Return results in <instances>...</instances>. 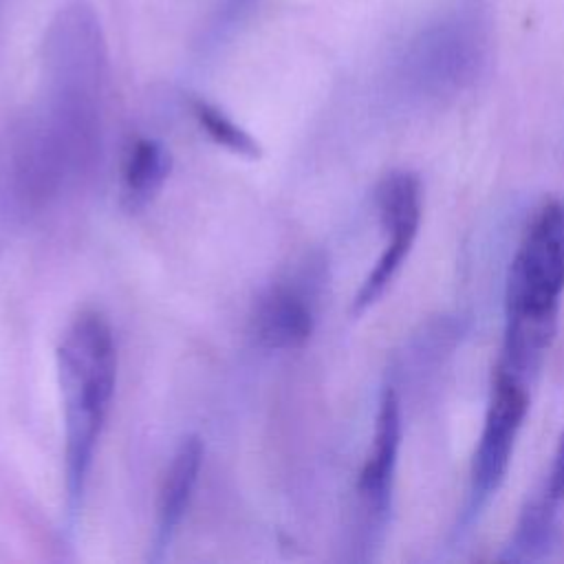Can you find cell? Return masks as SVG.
I'll return each instance as SVG.
<instances>
[{"label":"cell","mask_w":564,"mask_h":564,"mask_svg":"<svg viewBox=\"0 0 564 564\" xmlns=\"http://www.w3.org/2000/svg\"><path fill=\"white\" fill-rule=\"evenodd\" d=\"M564 291V200L531 216L511 258L505 289V339L496 368L533 383L557 333Z\"/></svg>","instance_id":"cell-1"},{"label":"cell","mask_w":564,"mask_h":564,"mask_svg":"<svg viewBox=\"0 0 564 564\" xmlns=\"http://www.w3.org/2000/svg\"><path fill=\"white\" fill-rule=\"evenodd\" d=\"M57 375L66 423V505L70 520L82 507L117 379L112 330L97 313H82L57 348Z\"/></svg>","instance_id":"cell-2"},{"label":"cell","mask_w":564,"mask_h":564,"mask_svg":"<svg viewBox=\"0 0 564 564\" xmlns=\"http://www.w3.org/2000/svg\"><path fill=\"white\" fill-rule=\"evenodd\" d=\"M489 40V0H454L408 42L403 77L425 93L460 88L482 66Z\"/></svg>","instance_id":"cell-3"},{"label":"cell","mask_w":564,"mask_h":564,"mask_svg":"<svg viewBox=\"0 0 564 564\" xmlns=\"http://www.w3.org/2000/svg\"><path fill=\"white\" fill-rule=\"evenodd\" d=\"M529 386L494 366L489 403L469 469V516L478 513L496 496L507 476L522 421L529 412Z\"/></svg>","instance_id":"cell-4"},{"label":"cell","mask_w":564,"mask_h":564,"mask_svg":"<svg viewBox=\"0 0 564 564\" xmlns=\"http://www.w3.org/2000/svg\"><path fill=\"white\" fill-rule=\"evenodd\" d=\"M375 205L386 234V245L352 300V313L370 308L408 260L423 216L421 178L408 170L386 174L377 185Z\"/></svg>","instance_id":"cell-5"},{"label":"cell","mask_w":564,"mask_h":564,"mask_svg":"<svg viewBox=\"0 0 564 564\" xmlns=\"http://www.w3.org/2000/svg\"><path fill=\"white\" fill-rule=\"evenodd\" d=\"M399 445H401V408H399L397 392L388 386L381 392L370 449L366 454V460L357 478L359 511L364 513V520L370 533L375 529H381L390 513Z\"/></svg>","instance_id":"cell-6"},{"label":"cell","mask_w":564,"mask_h":564,"mask_svg":"<svg viewBox=\"0 0 564 564\" xmlns=\"http://www.w3.org/2000/svg\"><path fill=\"white\" fill-rule=\"evenodd\" d=\"M200 465H203V441L198 436H185L176 447L161 482L152 560L163 557L165 546L170 544L178 522L183 520L192 491L198 480Z\"/></svg>","instance_id":"cell-7"},{"label":"cell","mask_w":564,"mask_h":564,"mask_svg":"<svg viewBox=\"0 0 564 564\" xmlns=\"http://www.w3.org/2000/svg\"><path fill=\"white\" fill-rule=\"evenodd\" d=\"M251 326L258 344L264 348H297L313 333V311L295 291L275 289L258 302Z\"/></svg>","instance_id":"cell-8"},{"label":"cell","mask_w":564,"mask_h":564,"mask_svg":"<svg viewBox=\"0 0 564 564\" xmlns=\"http://www.w3.org/2000/svg\"><path fill=\"white\" fill-rule=\"evenodd\" d=\"M172 170L170 152L152 139L132 143L121 174V200L128 212L143 209L163 187Z\"/></svg>","instance_id":"cell-9"},{"label":"cell","mask_w":564,"mask_h":564,"mask_svg":"<svg viewBox=\"0 0 564 564\" xmlns=\"http://www.w3.org/2000/svg\"><path fill=\"white\" fill-rule=\"evenodd\" d=\"M560 505L562 502L557 498H553L542 485H538V489L531 494L520 511L518 524L513 529L509 546L502 553V560L524 562L542 557L553 542Z\"/></svg>","instance_id":"cell-10"},{"label":"cell","mask_w":564,"mask_h":564,"mask_svg":"<svg viewBox=\"0 0 564 564\" xmlns=\"http://www.w3.org/2000/svg\"><path fill=\"white\" fill-rule=\"evenodd\" d=\"M192 108L198 126L207 132V137L214 143L249 161H258L262 156V148L258 145V141L249 132H245L238 123H234L225 112H220L218 108L205 101H194Z\"/></svg>","instance_id":"cell-11"},{"label":"cell","mask_w":564,"mask_h":564,"mask_svg":"<svg viewBox=\"0 0 564 564\" xmlns=\"http://www.w3.org/2000/svg\"><path fill=\"white\" fill-rule=\"evenodd\" d=\"M258 0H218L214 13H212V24H209V35L218 37L231 31L242 18L249 15L251 7Z\"/></svg>","instance_id":"cell-12"},{"label":"cell","mask_w":564,"mask_h":564,"mask_svg":"<svg viewBox=\"0 0 564 564\" xmlns=\"http://www.w3.org/2000/svg\"><path fill=\"white\" fill-rule=\"evenodd\" d=\"M553 498H557L560 502H564V432L557 438L551 465L546 476L540 482Z\"/></svg>","instance_id":"cell-13"}]
</instances>
